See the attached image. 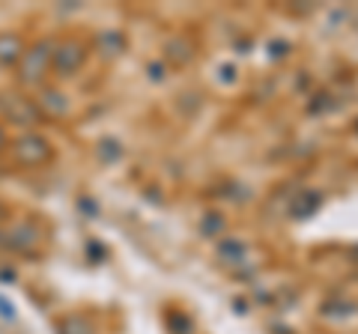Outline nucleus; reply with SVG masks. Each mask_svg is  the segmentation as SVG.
<instances>
[{"label":"nucleus","mask_w":358,"mask_h":334,"mask_svg":"<svg viewBox=\"0 0 358 334\" xmlns=\"http://www.w3.org/2000/svg\"><path fill=\"white\" fill-rule=\"evenodd\" d=\"M13 155L18 164L24 167H39L45 161H51V143L39 135H24L13 143Z\"/></svg>","instance_id":"nucleus-1"},{"label":"nucleus","mask_w":358,"mask_h":334,"mask_svg":"<svg viewBox=\"0 0 358 334\" xmlns=\"http://www.w3.org/2000/svg\"><path fill=\"white\" fill-rule=\"evenodd\" d=\"M84 57H87V48L81 45V42H78V39H66V42H60V45H57V51L51 54V69L57 75H63V78H69V75H75L78 69H81Z\"/></svg>","instance_id":"nucleus-2"},{"label":"nucleus","mask_w":358,"mask_h":334,"mask_svg":"<svg viewBox=\"0 0 358 334\" xmlns=\"http://www.w3.org/2000/svg\"><path fill=\"white\" fill-rule=\"evenodd\" d=\"M51 45L48 42H39L36 48H30V51H24V57H21L18 63V78L21 81H27V84H33V81H39V78L51 69V54L54 51H48Z\"/></svg>","instance_id":"nucleus-3"},{"label":"nucleus","mask_w":358,"mask_h":334,"mask_svg":"<svg viewBox=\"0 0 358 334\" xmlns=\"http://www.w3.org/2000/svg\"><path fill=\"white\" fill-rule=\"evenodd\" d=\"M0 110L6 114V119H13L15 126H36L39 108L36 102H30L27 96H0Z\"/></svg>","instance_id":"nucleus-4"},{"label":"nucleus","mask_w":358,"mask_h":334,"mask_svg":"<svg viewBox=\"0 0 358 334\" xmlns=\"http://www.w3.org/2000/svg\"><path fill=\"white\" fill-rule=\"evenodd\" d=\"M24 57V45L15 33H0V66H13Z\"/></svg>","instance_id":"nucleus-5"},{"label":"nucleus","mask_w":358,"mask_h":334,"mask_svg":"<svg viewBox=\"0 0 358 334\" xmlns=\"http://www.w3.org/2000/svg\"><path fill=\"white\" fill-rule=\"evenodd\" d=\"M3 143H6V135H3V126H0V150H3Z\"/></svg>","instance_id":"nucleus-6"}]
</instances>
